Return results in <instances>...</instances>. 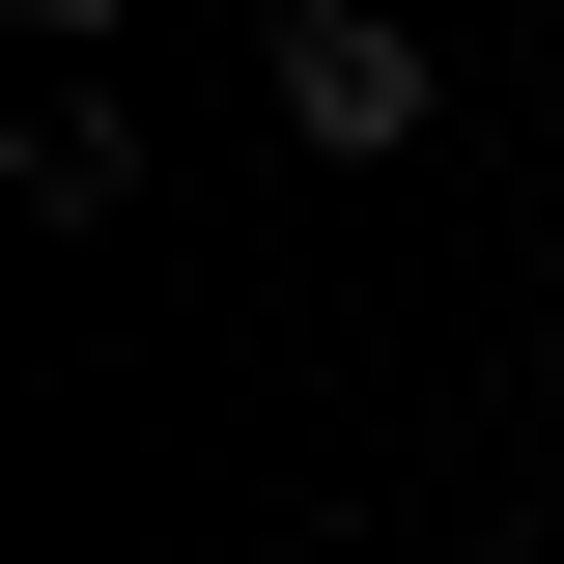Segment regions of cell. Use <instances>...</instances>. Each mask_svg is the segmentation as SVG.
Wrapping results in <instances>:
<instances>
[{
	"label": "cell",
	"mask_w": 564,
	"mask_h": 564,
	"mask_svg": "<svg viewBox=\"0 0 564 564\" xmlns=\"http://www.w3.org/2000/svg\"><path fill=\"white\" fill-rule=\"evenodd\" d=\"M254 57H282V141H311V170H395V141L452 113V57H423L395 0H282Z\"/></svg>",
	"instance_id": "cell-1"
},
{
	"label": "cell",
	"mask_w": 564,
	"mask_h": 564,
	"mask_svg": "<svg viewBox=\"0 0 564 564\" xmlns=\"http://www.w3.org/2000/svg\"><path fill=\"white\" fill-rule=\"evenodd\" d=\"M0 198H29V226H113V198H141V113H113V85H29Z\"/></svg>",
	"instance_id": "cell-2"
},
{
	"label": "cell",
	"mask_w": 564,
	"mask_h": 564,
	"mask_svg": "<svg viewBox=\"0 0 564 564\" xmlns=\"http://www.w3.org/2000/svg\"><path fill=\"white\" fill-rule=\"evenodd\" d=\"M29 29H57V57H113V29H141V0H29Z\"/></svg>",
	"instance_id": "cell-3"
}]
</instances>
